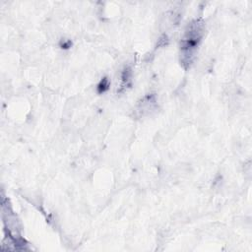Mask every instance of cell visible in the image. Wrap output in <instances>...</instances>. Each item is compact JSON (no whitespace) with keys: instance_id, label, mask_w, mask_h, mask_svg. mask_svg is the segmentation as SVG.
Segmentation results:
<instances>
[{"instance_id":"1","label":"cell","mask_w":252,"mask_h":252,"mask_svg":"<svg viewBox=\"0 0 252 252\" xmlns=\"http://www.w3.org/2000/svg\"><path fill=\"white\" fill-rule=\"evenodd\" d=\"M200 32H201V28L197 22L195 24L191 25L190 30L186 32V35L183 38L182 50H183L184 56L188 57V56L192 55L194 49L198 45V42L201 38Z\"/></svg>"}]
</instances>
